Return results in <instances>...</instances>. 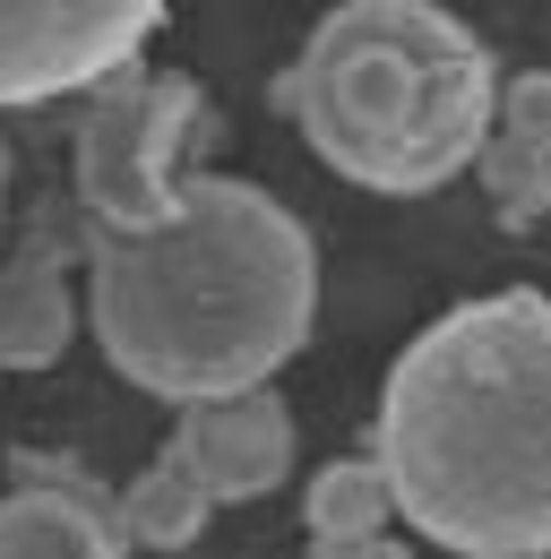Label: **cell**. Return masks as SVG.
I'll use <instances>...</instances> for the list:
<instances>
[{"label":"cell","mask_w":551,"mask_h":559,"mask_svg":"<svg viewBox=\"0 0 551 559\" xmlns=\"http://www.w3.org/2000/svg\"><path fill=\"white\" fill-rule=\"evenodd\" d=\"M319 319V250L302 215L242 173H181L155 233H86V328L104 361L164 405L268 388Z\"/></svg>","instance_id":"6da1fadb"},{"label":"cell","mask_w":551,"mask_h":559,"mask_svg":"<svg viewBox=\"0 0 551 559\" xmlns=\"http://www.w3.org/2000/svg\"><path fill=\"white\" fill-rule=\"evenodd\" d=\"M379 474L422 543L551 559V293L439 310L379 388Z\"/></svg>","instance_id":"7a4b0ae2"},{"label":"cell","mask_w":551,"mask_h":559,"mask_svg":"<svg viewBox=\"0 0 551 559\" xmlns=\"http://www.w3.org/2000/svg\"><path fill=\"white\" fill-rule=\"evenodd\" d=\"M276 104L353 190L431 199L474 173L500 112V61L439 0H344L276 78Z\"/></svg>","instance_id":"3957f363"},{"label":"cell","mask_w":551,"mask_h":559,"mask_svg":"<svg viewBox=\"0 0 551 559\" xmlns=\"http://www.w3.org/2000/svg\"><path fill=\"white\" fill-rule=\"evenodd\" d=\"M199 86L181 70H121L78 121V207L86 233H155L181 207V130Z\"/></svg>","instance_id":"277c9868"},{"label":"cell","mask_w":551,"mask_h":559,"mask_svg":"<svg viewBox=\"0 0 551 559\" xmlns=\"http://www.w3.org/2000/svg\"><path fill=\"white\" fill-rule=\"evenodd\" d=\"M155 26L164 0H0V112L113 86Z\"/></svg>","instance_id":"5b68a950"},{"label":"cell","mask_w":551,"mask_h":559,"mask_svg":"<svg viewBox=\"0 0 551 559\" xmlns=\"http://www.w3.org/2000/svg\"><path fill=\"white\" fill-rule=\"evenodd\" d=\"M164 448H173V456L190 465V483L224 508V499H268V490L293 474L302 430H293V405H284L276 388H250V396H224V405H190V414L173 421Z\"/></svg>","instance_id":"8992f818"},{"label":"cell","mask_w":551,"mask_h":559,"mask_svg":"<svg viewBox=\"0 0 551 559\" xmlns=\"http://www.w3.org/2000/svg\"><path fill=\"white\" fill-rule=\"evenodd\" d=\"M78 336V293L52 241L0 259V370H52Z\"/></svg>","instance_id":"52a82bcc"},{"label":"cell","mask_w":551,"mask_h":559,"mask_svg":"<svg viewBox=\"0 0 551 559\" xmlns=\"http://www.w3.org/2000/svg\"><path fill=\"white\" fill-rule=\"evenodd\" d=\"M0 559H121V534L95 516V499L9 490L0 499Z\"/></svg>","instance_id":"ba28073f"},{"label":"cell","mask_w":551,"mask_h":559,"mask_svg":"<svg viewBox=\"0 0 551 559\" xmlns=\"http://www.w3.org/2000/svg\"><path fill=\"white\" fill-rule=\"evenodd\" d=\"M397 516V490L379 474V456H337L310 474V499H302V525L310 543H362V534H388Z\"/></svg>","instance_id":"9c48e42d"},{"label":"cell","mask_w":551,"mask_h":559,"mask_svg":"<svg viewBox=\"0 0 551 559\" xmlns=\"http://www.w3.org/2000/svg\"><path fill=\"white\" fill-rule=\"evenodd\" d=\"M207 508H215V499H207V490L190 483V465L164 448V456L121 490V534L146 543V551H190V543L207 534Z\"/></svg>","instance_id":"30bf717a"},{"label":"cell","mask_w":551,"mask_h":559,"mask_svg":"<svg viewBox=\"0 0 551 559\" xmlns=\"http://www.w3.org/2000/svg\"><path fill=\"white\" fill-rule=\"evenodd\" d=\"M474 173H482V199L500 207V224H508V233H526L535 215H551V146L491 130V139H482V155H474Z\"/></svg>","instance_id":"8fae6325"},{"label":"cell","mask_w":551,"mask_h":559,"mask_svg":"<svg viewBox=\"0 0 551 559\" xmlns=\"http://www.w3.org/2000/svg\"><path fill=\"white\" fill-rule=\"evenodd\" d=\"M491 130L551 146V70H517V78H500V112H491Z\"/></svg>","instance_id":"7c38bea8"},{"label":"cell","mask_w":551,"mask_h":559,"mask_svg":"<svg viewBox=\"0 0 551 559\" xmlns=\"http://www.w3.org/2000/svg\"><path fill=\"white\" fill-rule=\"evenodd\" d=\"M310 559H413L397 534H362V543H310Z\"/></svg>","instance_id":"4fadbf2b"},{"label":"cell","mask_w":551,"mask_h":559,"mask_svg":"<svg viewBox=\"0 0 551 559\" xmlns=\"http://www.w3.org/2000/svg\"><path fill=\"white\" fill-rule=\"evenodd\" d=\"M0 215H9V146H0Z\"/></svg>","instance_id":"5bb4252c"}]
</instances>
